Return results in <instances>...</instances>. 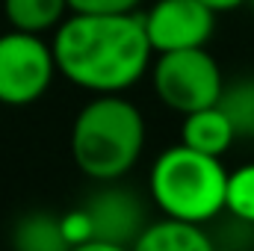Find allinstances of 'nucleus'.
Returning a JSON list of instances; mask_svg holds the SVG:
<instances>
[{
	"label": "nucleus",
	"mask_w": 254,
	"mask_h": 251,
	"mask_svg": "<svg viewBox=\"0 0 254 251\" xmlns=\"http://www.w3.org/2000/svg\"><path fill=\"white\" fill-rule=\"evenodd\" d=\"M54 57L60 77L92 95H125L151 74L154 48L142 12L127 15H77L57 27Z\"/></svg>",
	"instance_id": "obj_1"
},
{
	"label": "nucleus",
	"mask_w": 254,
	"mask_h": 251,
	"mask_svg": "<svg viewBox=\"0 0 254 251\" xmlns=\"http://www.w3.org/2000/svg\"><path fill=\"white\" fill-rule=\"evenodd\" d=\"M145 116L125 95L86 101L68 133V151L80 175L95 184L125 181L145 151Z\"/></svg>",
	"instance_id": "obj_2"
},
{
	"label": "nucleus",
	"mask_w": 254,
	"mask_h": 251,
	"mask_svg": "<svg viewBox=\"0 0 254 251\" xmlns=\"http://www.w3.org/2000/svg\"><path fill=\"white\" fill-rule=\"evenodd\" d=\"M228 175L219 157L178 142L157 154L148 172V192L166 219L207 225L228 207Z\"/></svg>",
	"instance_id": "obj_3"
},
{
	"label": "nucleus",
	"mask_w": 254,
	"mask_h": 251,
	"mask_svg": "<svg viewBox=\"0 0 254 251\" xmlns=\"http://www.w3.org/2000/svg\"><path fill=\"white\" fill-rule=\"evenodd\" d=\"M222 65L207 48H187L157 54L151 65V86L163 107L178 116L216 107L225 92Z\"/></svg>",
	"instance_id": "obj_4"
},
{
	"label": "nucleus",
	"mask_w": 254,
	"mask_h": 251,
	"mask_svg": "<svg viewBox=\"0 0 254 251\" xmlns=\"http://www.w3.org/2000/svg\"><path fill=\"white\" fill-rule=\"evenodd\" d=\"M57 74L54 45L45 36L12 27L0 33V107H33L48 95Z\"/></svg>",
	"instance_id": "obj_5"
},
{
	"label": "nucleus",
	"mask_w": 254,
	"mask_h": 251,
	"mask_svg": "<svg viewBox=\"0 0 254 251\" xmlns=\"http://www.w3.org/2000/svg\"><path fill=\"white\" fill-rule=\"evenodd\" d=\"M142 18L154 54L207 48L216 30V12L201 0H154Z\"/></svg>",
	"instance_id": "obj_6"
},
{
	"label": "nucleus",
	"mask_w": 254,
	"mask_h": 251,
	"mask_svg": "<svg viewBox=\"0 0 254 251\" xmlns=\"http://www.w3.org/2000/svg\"><path fill=\"white\" fill-rule=\"evenodd\" d=\"M92 228H95V240H107V243H119V246H133L136 237L151 225L145 219V201L133 192L122 187V181L116 184H101L95 195H89L83 201Z\"/></svg>",
	"instance_id": "obj_7"
},
{
	"label": "nucleus",
	"mask_w": 254,
	"mask_h": 251,
	"mask_svg": "<svg viewBox=\"0 0 254 251\" xmlns=\"http://www.w3.org/2000/svg\"><path fill=\"white\" fill-rule=\"evenodd\" d=\"M237 130L231 125V119L225 116V110L216 104V107H207V110H198L184 116V125H181V142L192 148V151H201L207 157H225L234 142H237Z\"/></svg>",
	"instance_id": "obj_8"
},
{
	"label": "nucleus",
	"mask_w": 254,
	"mask_h": 251,
	"mask_svg": "<svg viewBox=\"0 0 254 251\" xmlns=\"http://www.w3.org/2000/svg\"><path fill=\"white\" fill-rule=\"evenodd\" d=\"M130 251H216V243L204 231V225L178 222V219H157L151 222Z\"/></svg>",
	"instance_id": "obj_9"
},
{
	"label": "nucleus",
	"mask_w": 254,
	"mask_h": 251,
	"mask_svg": "<svg viewBox=\"0 0 254 251\" xmlns=\"http://www.w3.org/2000/svg\"><path fill=\"white\" fill-rule=\"evenodd\" d=\"M12 251H71L65 240L63 213L51 210H30L12 225Z\"/></svg>",
	"instance_id": "obj_10"
},
{
	"label": "nucleus",
	"mask_w": 254,
	"mask_h": 251,
	"mask_svg": "<svg viewBox=\"0 0 254 251\" xmlns=\"http://www.w3.org/2000/svg\"><path fill=\"white\" fill-rule=\"evenodd\" d=\"M71 15L68 0H3V18L12 30L24 33H57V27Z\"/></svg>",
	"instance_id": "obj_11"
},
{
	"label": "nucleus",
	"mask_w": 254,
	"mask_h": 251,
	"mask_svg": "<svg viewBox=\"0 0 254 251\" xmlns=\"http://www.w3.org/2000/svg\"><path fill=\"white\" fill-rule=\"evenodd\" d=\"M219 107L231 119L240 139H254V74H243L225 83Z\"/></svg>",
	"instance_id": "obj_12"
},
{
	"label": "nucleus",
	"mask_w": 254,
	"mask_h": 251,
	"mask_svg": "<svg viewBox=\"0 0 254 251\" xmlns=\"http://www.w3.org/2000/svg\"><path fill=\"white\" fill-rule=\"evenodd\" d=\"M237 222L254 225V163H243L228 175V207Z\"/></svg>",
	"instance_id": "obj_13"
},
{
	"label": "nucleus",
	"mask_w": 254,
	"mask_h": 251,
	"mask_svg": "<svg viewBox=\"0 0 254 251\" xmlns=\"http://www.w3.org/2000/svg\"><path fill=\"white\" fill-rule=\"evenodd\" d=\"M145 0H68L71 12L77 15H127L142 12Z\"/></svg>",
	"instance_id": "obj_14"
},
{
	"label": "nucleus",
	"mask_w": 254,
	"mask_h": 251,
	"mask_svg": "<svg viewBox=\"0 0 254 251\" xmlns=\"http://www.w3.org/2000/svg\"><path fill=\"white\" fill-rule=\"evenodd\" d=\"M63 231H65V240L71 243V249L95 240V228H92V219H89V213H86L83 204L74 207V210H68V213H63Z\"/></svg>",
	"instance_id": "obj_15"
},
{
	"label": "nucleus",
	"mask_w": 254,
	"mask_h": 251,
	"mask_svg": "<svg viewBox=\"0 0 254 251\" xmlns=\"http://www.w3.org/2000/svg\"><path fill=\"white\" fill-rule=\"evenodd\" d=\"M71 251H130V246L107 243V240H89V243H83V246H74Z\"/></svg>",
	"instance_id": "obj_16"
},
{
	"label": "nucleus",
	"mask_w": 254,
	"mask_h": 251,
	"mask_svg": "<svg viewBox=\"0 0 254 251\" xmlns=\"http://www.w3.org/2000/svg\"><path fill=\"white\" fill-rule=\"evenodd\" d=\"M207 9H213L216 15H225V12H237V9H243L249 0H201Z\"/></svg>",
	"instance_id": "obj_17"
},
{
	"label": "nucleus",
	"mask_w": 254,
	"mask_h": 251,
	"mask_svg": "<svg viewBox=\"0 0 254 251\" xmlns=\"http://www.w3.org/2000/svg\"><path fill=\"white\" fill-rule=\"evenodd\" d=\"M249 6H252V12H254V0H249Z\"/></svg>",
	"instance_id": "obj_18"
}]
</instances>
